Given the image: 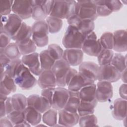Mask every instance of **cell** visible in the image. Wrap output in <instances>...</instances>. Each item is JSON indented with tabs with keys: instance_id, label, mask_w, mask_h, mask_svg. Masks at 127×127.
I'll list each match as a JSON object with an SVG mask.
<instances>
[{
	"instance_id": "cell-54",
	"label": "cell",
	"mask_w": 127,
	"mask_h": 127,
	"mask_svg": "<svg viewBox=\"0 0 127 127\" xmlns=\"http://www.w3.org/2000/svg\"><path fill=\"white\" fill-rule=\"evenodd\" d=\"M124 83H127V69L121 72V78Z\"/></svg>"
},
{
	"instance_id": "cell-11",
	"label": "cell",
	"mask_w": 127,
	"mask_h": 127,
	"mask_svg": "<svg viewBox=\"0 0 127 127\" xmlns=\"http://www.w3.org/2000/svg\"><path fill=\"white\" fill-rule=\"evenodd\" d=\"M121 72L112 64L100 65L99 67L97 80L115 82L120 79Z\"/></svg>"
},
{
	"instance_id": "cell-23",
	"label": "cell",
	"mask_w": 127,
	"mask_h": 127,
	"mask_svg": "<svg viewBox=\"0 0 127 127\" xmlns=\"http://www.w3.org/2000/svg\"><path fill=\"white\" fill-rule=\"evenodd\" d=\"M112 116L117 120L123 121L127 117V100L117 98L113 103Z\"/></svg>"
},
{
	"instance_id": "cell-35",
	"label": "cell",
	"mask_w": 127,
	"mask_h": 127,
	"mask_svg": "<svg viewBox=\"0 0 127 127\" xmlns=\"http://www.w3.org/2000/svg\"><path fill=\"white\" fill-rule=\"evenodd\" d=\"M110 64L122 72L127 69V55L124 56L118 53L114 54Z\"/></svg>"
},
{
	"instance_id": "cell-6",
	"label": "cell",
	"mask_w": 127,
	"mask_h": 127,
	"mask_svg": "<svg viewBox=\"0 0 127 127\" xmlns=\"http://www.w3.org/2000/svg\"><path fill=\"white\" fill-rule=\"evenodd\" d=\"M33 6L32 18L36 21L45 20L50 15L54 0H32Z\"/></svg>"
},
{
	"instance_id": "cell-27",
	"label": "cell",
	"mask_w": 127,
	"mask_h": 127,
	"mask_svg": "<svg viewBox=\"0 0 127 127\" xmlns=\"http://www.w3.org/2000/svg\"><path fill=\"white\" fill-rule=\"evenodd\" d=\"M16 85L14 78L5 74L0 79V94L8 96L11 92H15L17 89Z\"/></svg>"
},
{
	"instance_id": "cell-36",
	"label": "cell",
	"mask_w": 127,
	"mask_h": 127,
	"mask_svg": "<svg viewBox=\"0 0 127 127\" xmlns=\"http://www.w3.org/2000/svg\"><path fill=\"white\" fill-rule=\"evenodd\" d=\"M114 54V53L112 50L102 48V50L97 57L99 65L110 64Z\"/></svg>"
},
{
	"instance_id": "cell-40",
	"label": "cell",
	"mask_w": 127,
	"mask_h": 127,
	"mask_svg": "<svg viewBox=\"0 0 127 127\" xmlns=\"http://www.w3.org/2000/svg\"><path fill=\"white\" fill-rule=\"evenodd\" d=\"M47 50L51 57L56 61L62 59L64 50L58 45L51 44L49 45Z\"/></svg>"
},
{
	"instance_id": "cell-32",
	"label": "cell",
	"mask_w": 127,
	"mask_h": 127,
	"mask_svg": "<svg viewBox=\"0 0 127 127\" xmlns=\"http://www.w3.org/2000/svg\"><path fill=\"white\" fill-rule=\"evenodd\" d=\"M39 59L42 70L51 69L55 62L49 54L47 49L43 50L40 53Z\"/></svg>"
},
{
	"instance_id": "cell-37",
	"label": "cell",
	"mask_w": 127,
	"mask_h": 127,
	"mask_svg": "<svg viewBox=\"0 0 127 127\" xmlns=\"http://www.w3.org/2000/svg\"><path fill=\"white\" fill-rule=\"evenodd\" d=\"M17 44L21 55L23 56L34 53L37 49V46L32 39L25 42Z\"/></svg>"
},
{
	"instance_id": "cell-3",
	"label": "cell",
	"mask_w": 127,
	"mask_h": 127,
	"mask_svg": "<svg viewBox=\"0 0 127 127\" xmlns=\"http://www.w3.org/2000/svg\"><path fill=\"white\" fill-rule=\"evenodd\" d=\"M85 36L76 27L68 25L62 40V44L66 49H81Z\"/></svg>"
},
{
	"instance_id": "cell-41",
	"label": "cell",
	"mask_w": 127,
	"mask_h": 127,
	"mask_svg": "<svg viewBox=\"0 0 127 127\" xmlns=\"http://www.w3.org/2000/svg\"><path fill=\"white\" fill-rule=\"evenodd\" d=\"M93 1L96 6V12L98 16H107L112 13V12L105 4V0H98Z\"/></svg>"
},
{
	"instance_id": "cell-31",
	"label": "cell",
	"mask_w": 127,
	"mask_h": 127,
	"mask_svg": "<svg viewBox=\"0 0 127 127\" xmlns=\"http://www.w3.org/2000/svg\"><path fill=\"white\" fill-rule=\"evenodd\" d=\"M0 53L4 54L11 60L19 59L21 56L17 44L15 42L10 43L5 48H0Z\"/></svg>"
},
{
	"instance_id": "cell-15",
	"label": "cell",
	"mask_w": 127,
	"mask_h": 127,
	"mask_svg": "<svg viewBox=\"0 0 127 127\" xmlns=\"http://www.w3.org/2000/svg\"><path fill=\"white\" fill-rule=\"evenodd\" d=\"M69 90L63 87L55 88L52 103V108L57 111L63 109L69 97Z\"/></svg>"
},
{
	"instance_id": "cell-10",
	"label": "cell",
	"mask_w": 127,
	"mask_h": 127,
	"mask_svg": "<svg viewBox=\"0 0 127 127\" xmlns=\"http://www.w3.org/2000/svg\"><path fill=\"white\" fill-rule=\"evenodd\" d=\"M70 65L64 59L56 61L51 70L54 73L58 87H64L66 86L65 79Z\"/></svg>"
},
{
	"instance_id": "cell-30",
	"label": "cell",
	"mask_w": 127,
	"mask_h": 127,
	"mask_svg": "<svg viewBox=\"0 0 127 127\" xmlns=\"http://www.w3.org/2000/svg\"><path fill=\"white\" fill-rule=\"evenodd\" d=\"M97 102L98 101L88 102L80 100L77 111L79 117L93 114L94 113Z\"/></svg>"
},
{
	"instance_id": "cell-1",
	"label": "cell",
	"mask_w": 127,
	"mask_h": 127,
	"mask_svg": "<svg viewBox=\"0 0 127 127\" xmlns=\"http://www.w3.org/2000/svg\"><path fill=\"white\" fill-rule=\"evenodd\" d=\"M77 2L76 0H54L52 11L49 16L67 19L76 14Z\"/></svg>"
},
{
	"instance_id": "cell-17",
	"label": "cell",
	"mask_w": 127,
	"mask_h": 127,
	"mask_svg": "<svg viewBox=\"0 0 127 127\" xmlns=\"http://www.w3.org/2000/svg\"><path fill=\"white\" fill-rule=\"evenodd\" d=\"M83 53L80 49H66L64 51L62 59L70 66L79 65L83 62Z\"/></svg>"
},
{
	"instance_id": "cell-46",
	"label": "cell",
	"mask_w": 127,
	"mask_h": 127,
	"mask_svg": "<svg viewBox=\"0 0 127 127\" xmlns=\"http://www.w3.org/2000/svg\"><path fill=\"white\" fill-rule=\"evenodd\" d=\"M56 87L54 88H47L43 89L41 92V95L42 96L45 97L50 103L52 107V100L53 97V95Z\"/></svg>"
},
{
	"instance_id": "cell-9",
	"label": "cell",
	"mask_w": 127,
	"mask_h": 127,
	"mask_svg": "<svg viewBox=\"0 0 127 127\" xmlns=\"http://www.w3.org/2000/svg\"><path fill=\"white\" fill-rule=\"evenodd\" d=\"M66 20L69 25L77 28L85 37L92 32L95 28L94 21L81 19L76 14L71 15Z\"/></svg>"
},
{
	"instance_id": "cell-19",
	"label": "cell",
	"mask_w": 127,
	"mask_h": 127,
	"mask_svg": "<svg viewBox=\"0 0 127 127\" xmlns=\"http://www.w3.org/2000/svg\"><path fill=\"white\" fill-rule=\"evenodd\" d=\"M113 34V48L118 52H125L127 50V34L126 30H118Z\"/></svg>"
},
{
	"instance_id": "cell-33",
	"label": "cell",
	"mask_w": 127,
	"mask_h": 127,
	"mask_svg": "<svg viewBox=\"0 0 127 127\" xmlns=\"http://www.w3.org/2000/svg\"><path fill=\"white\" fill-rule=\"evenodd\" d=\"M46 22L48 25L49 33L52 34L60 32L63 24L62 19L51 16H48L46 18Z\"/></svg>"
},
{
	"instance_id": "cell-18",
	"label": "cell",
	"mask_w": 127,
	"mask_h": 127,
	"mask_svg": "<svg viewBox=\"0 0 127 127\" xmlns=\"http://www.w3.org/2000/svg\"><path fill=\"white\" fill-rule=\"evenodd\" d=\"M99 66L92 62H83L79 65V72L95 82L97 80Z\"/></svg>"
},
{
	"instance_id": "cell-43",
	"label": "cell",
	"mask_w": 127,
	"mask_h": 127,
	"mask_svg": "<svg viewBox=\"0 0 127 127\" xmlns=\"http://www.w3.org/2000/svg\"><path fill=\"white\" fill-rule=\"evenodd\" d=\"M7 117L13 125L14 127H16L18 125L25 120L23 111L14 110L8 114Z\"/></svg>"
},
{
	"instance_id": "cell-7",
	"label": "cell",
	"mask_w": 127,
	"mask_h": 127,
	"mask_svg": "<svg viewBox=\"0 0 127 127\" xmlns=\"http://www.w3.org/2000/svg\"><path fill=\"white\" fill-rule=\"evenodd\" d=\"M76 14L83 19L95 20L98 16L96 6L93 0H77Z\"/></svg>"
},
{
	"instance_id": "cell-20",
	"label": "cell",
	"mask_w": 127,
	"mask_h": 127,
	"mask_svg": "<svg viewBox=\"0 0 127 127\" xmlns=\"http://www.w3.org/2000/svg\"><path fill=\"white\" fill-rule=\"evenodd\" d=\"M58 124L64 127H73L78 123L79 116L77 113H71L64 109L59 111Z\"/></svg>"
},
{
	"instance_id": "cell-47",
	"label": "cell",
	"mask_w": 127,
	"mask_h": 127,
	"mask_svg": "<svg viewBox=\"0 0 127 127\" xmlns=\"http://www.w3.org/2000/svg\"><path fill=\"white\" fill-rule=\"evenodd\" d=\"M0 48L1 49L5 48L10 43L11 38L5 32H0Z\"/></svg>"
},
{
	"instance_id": "cell-21",
	"label": "cell",
	"mask_w": 127,
	"mask_h": 127,
	"mask_svg": "<svg viewBox=\"0 0 127 127\" xmlns=\"http://www.w3.org/2000/svg\"><path fill=\"white\" fill-rule=\"evenodd\" d=\"M37 84L41 89L55 88L57 86L56 77L50 70H43L40 74L37 80Z\"/></svg>"
},
{
	"instance_id": "cell-38",
	"label": "cell",
	"mask_w": 127,
	"mask_h": 127,
	"mask_svg": "<svg viewBox=\"0 0 127 127\" xmlns=\"http://www.w3.org/2000/svg\"><path fill=\"white\" fill-rule=\"evenodd\" d=\"M98 120L93 114L88 115L80 116L78 120V125L81 127L97 126Z\"/></svg>"
},
{
	"instance_id": "cell-26",
	"label": "cell",
	"mask_w": 127,
	"mask_h": 127,
	"mask_svg": "<svg viewBox=\"0 0 127 127\" xmlns=\"http://www.w3.org/2000/svg\"><path fill=\"white\" fill-rule=\"evenodd\" d=\"M23 112L25 120L31 126H36L40 123L42 118V113L34 108L27 106Z\"/></svg>"
},
{
	"instance_id": "cell-13",
	"label": "cell",
	"mask_w": 127,
	"mask_h": 127,
	"mask_svg": "<svg viewBox=\"0 0 127 127\" xmlns=\"http://www.w3.org/2000/svg\"><path fill=\"white\" fill-rule=\"evenodd\" d=\"M113 89L111 82L99 81L96 84V97L98 102H106L113 97Z\"/></svg>"
},
{
	"instance_id": "cell-50",
	"label": "cell",
	"mask_w": 127,
	"mask_h": 127,
	"mask_svg": "<svg viewBox=\"0 0 127 127\" xmlns=\"http://www.w3.org/2000/svg\"><path fill=\"white\" fill-rule=\"evenodd\" d=\"M127 83H124L122 84L119 89V93L121 98L127 100Z\"/></svg>"
},
{
	"instance_id": "cell-12",
	"label": "cell",
	"mask_w": 127,
	"mask_h": 127,
	"mask_svg": "<svg viewBox=\"0 0 127 127\" xmlns=\"http://www.w3.org/2000/svg\"><path fill=\"white\" fill-rule=\"evenodd\" d=\"M32 10L31 0H16L13 1L12 11L22 20L32 17Z\"/></svg>"
},
{
	"instance_id": "cell-25",
	"label": "cell",
	"mask_w": 127,
	"mask_h": 127,
	"mask_svg": "<svg viewBox=\"0 0 127 127\" xmlns=\"http://www.w3.org/2000/svg\"><path fill=\"white\" fill-rule=\"evenodd\" d=\"M96 84L94 83L86 85L79 91V95L81 101L92 102L97 101L96 97Z\"/></svg>"
},
{
	"instance_id": "cell-24",
	"label": "cell",
	"mask_w": 127,
	"mask_h": 127,
	"mask_svg": "<svg viewBox=\"0 0 127 127\" xmlns=\"http://www.w3.org/2000/svg\"><path fill=\"white\" fill-rule=\"evenodd\" d=\"M32 35V27L23 22L20 28L15 35L11 38V39L15 41L16 44L22 43L31 39Z\"/></svg>"
},
{
	"instance_id": "cell-42",
	"label": "cell",
	"mask_w": 127,
	"mask_h": 127,
	"mask_svg": "<svg viewBox=\"0 0 127 127\" xmlns=\"http://www.w3.org/2000/svg\"><path fill=\"white\" fill-rule=\"evenodd\" d=\"M22 63L21 60L20 59L11 60L5 68V74L13 78L18 68Z\"/></svg>"
},
{
	"instance_id": "cell-39",
	"label": "cell",
	"mask_w": 127,
	"mask_h": 127,
	"mask_svg": "<svg viewBox=\"0 0 127 127\" xmlns=\"http://www.w3.org/2000/svg\"><path fill=\"white\" fill-rule=\"evenodd\" d=\"M99 42L102 48L112 50L113 48V34L110 32L104 33L100 39Z\"/></svg>"
},
{
	"instance_id": "cell-45",
	"label": "cell",
	"mask_w": 127,
	"mask_h": 127,
	"mask_svg": "<svg viewBox=\"0 0 127 127\" xmlns=\"http://www.w3.org/2000/svg\"><path fill=\"white\" fill-rule=\"evenodd\" d=\"M105 2L106 6L112 12L120 10L123 6V4L120 0H105Z\"/></svg>"
},
{
	"instance_id": "cell-29",
	"label": "cell",
	"mask_w": 127,
	"mask_h": 127,
	"mask_svg": "<svg viewBox=\"0 0 127 127\" xmlns=\"http://www.w3.org/2000/svg\"><path fill=\"white\" fill-rule=\"evenodd\" d=\"M11 103L13 110L23 111L27 107V98L22 94H15L11 97Z\"/></svg>"
},
{
	"instance_id": "cell-14",
	"label": "cell",
	"mask_w": 127,
	"mask_h": 127,
	"mask_svg": "<svg viewBox=\"0 0 127 127\" xmlns=\"http://www.w3.org/2000/svg\"><path fill=\"white\" fill-rule=\"evenodd\" d=\"M21 60L22 64L30 70L33 75L39 76L42 71L38 53L35 52L23 56Z\"/></svg>"
},
{
	"instance_id": "cell-22",
	"label": "cell",
	"mask_w": 127,
	"mask_h": 127,
	"mask_svg": "<svg viewBox=\"0 0 127 127\" xmlns=\"http://www.w3.org/2000/svg\"><path fill=\"white\" fill-rule=\"evenodd\" d=\"M93 83L94 82L85 77L79 72H77L71 78L67 86L69 90L79 91L82 87Z\"/></svg>"
},
{
	"instance_id": "cell-51",
	"label": "cell",
	"mask_w": 127,
	"mask_h": 127,
	"mask_svg": "<svg viewBox=\"0 0 127 127\" xmlns=\"http://www.w3.org/2000/svg\"><path fill=\"white\" fill-rule=\"evenodd\" d=\"M0 127H12L14 126L12 124L11 121L9 120V119L7 118V117H3L2 118H0Z\"/></svg>"
},
{
	"instance_id": "cell-4",
	"label": "cell",
	"mask_w": 127,
	"mask_h": 127,
	"mask_svg": "<svg viewBox=\"0 0 127 127\" xmlns=\"http://www.w3.org/2000/svg\"><path fill=\"white\" fill-rule=\"evenodd\" d=\"M32 40L37 47H44L49 43V33L46 20L36 21L32 26Z\"/></svg>"
},
{
	"instance_id": "cell-2",
	"label": "cell",
	"mask_w": 127,
	"mask_h": 127,
	"mask_svg": "<svg viewBox=\"0 0 127 127\" xmlns=\"http://www.w3.org/2000/svg\"><path fill=\"white\" fill-rule=\"evenodd\" d=\"M13 78L16 84L24 90H30L37 84L36 78L22 63L18 68Z\"/></svg>"
},
{
	"instance_id": "cell-16",
	"label": "cell",
	"mask_w": 127,
	"mask_h": 127,
	"mask_svg": "<svg viewBox=\"0 0 127 127\" xmlns=\"http://www.w3.org/2000/svg\"><path fill=\"white\" fill-rule=\"evenodd\" d=\"M27 99V106L34 108L42 114L52 107L49 101L42 95L32 94L29 96Z\"/></svg>"
},
{
	"instance_id": "cell-8",
	"label": "cell",
	"mask_w": 127,
	"mask_h": 127,
	"mask_svg": "<svg viewBox=\"0 0 127 127\" xmlns=\"http://www.w3.org/2000/svg\"><path fill=\"white\" fill-rule=\"evenodd\" d=\"M102 49L99 40L94 31L85 37L81 48L83 53L92 57H97Z\"/></svg>"
},
{
	"instance_id": "cell-34",
	"label": "cell",
	"mask_w": 127,
	"mask_h": 127,
	"mask_svg": "<svg viewBox=\"0 0 127 127\" xmlns=\"http://www.w3.org/2000/svg\"><path fill=\"white\" fill-rule=\"evenodd\" d=\"M42 119L43 122L47 126L49 127L56 126L58 120L57 110L50 108L43 113Z\"/></svg>"
},
{
	"instance_id": "cell-53",
	"label": "cell",
	"mask_w": 127,
	"mask_h": 127,
	"mask_svg": "<svg viewBox=\"0 0 127 127\" xmlns=\"http://www.w3.org/2000/svg\"><path fill=\"white\" fill-rule=\"evenodd\" d=\"M5 101L0 100V117L2 118L6 115V111L5 107Z\"/></svg>"
},
{
	"instance_id": "cell-28",
	"label": "cell",
	"mask_w": 127,
	"mask_h": 127,
	"mask_svg": "<svg viewBox=\"0 0 127 127\" xmlns=\"http://www.w3.org/2000/svg\"><path fill=\"white\" fill-rule=\"evenodd\" d=\"M69 94L68 99L64 109L71 113H77V108L80 102L78 91L69 90Z\"/></svg>"
},
{
	"instance_id": "cell-48",
	"label": "cell",
	"mask_w": 127,
	"mask_h": 127,
	"mask_svg": "<svg viewBox=\"0 0 127 127\" xmlns=\"http://www.w3.org/2000/svg\"><path fill=\"white\" fill-rule=\"evenodd\" d=\"M11 60L3 53H0V67L5 69L6 66L10 63Z\"/></svg>"
},
{
	"instance_id": "cell-5",
	"label": "cell",
	"mask_w": 127,
	"mask_h": 127,
	"mask_svg": "<svg viewBox=\"0 0 127 127\" xmlns=\"http://www.w3.org/2000/svg\"><path fill=\"white\" fill-rule=\"evenodd\" d=\"M0 32H4L11 38L15 35L23 23L22 19L14 13L8 16L0 15Z\"/></svg>"
},
{
	"instance_id": "cell-52",
	"label": "cell",
	"mask_w": 127,
	"mask_h": 127,
	"mask_svg": "<svg viewBox=\"0 0 127 127\" xmlns=\"http://www.w3.org/2000/svg\"><path fill=\"white\" fill-rule=\"evenodd\" d=\"M5 107H6V115H7L10 113L14 111L12 103H11V97H8L7 99L5 102Z\"/></svg>"
},
{
	"instance_id": "cell-44",
	"label": "cell",
	"mask_w": 127,
	"mask_h": 127,
	"mask_svg": "<svg viewBox=\"0 0 127 127\" xmlns=\"http://www.w3.org/2000/svg\"><path fill=\"white\" fill-rule=\"evenodd\" d=\"M14 0H0V14L1 16H8L12 10Z\"/></svg>"
},
{
	"instance_id": "cell-49",
	"label": "cell",
	"mask_w": 127,
	"mask_h": 127,
	"mask_svg": "<svg viewBox=\"0 0 127 127\" xmlns=\"http://www.w3.org/2000/svg\"><path fill=\"white\" fill-rule=\"evenodd\" d=\"M77 71L74 69V68H72L71 67H70L67 72V74L66 75V76H65V84H66V86H67L68 83H69L70 81L71 80V78L73 77V76L76 74L77 73Z\"/></svg>"
}]
</instances>
